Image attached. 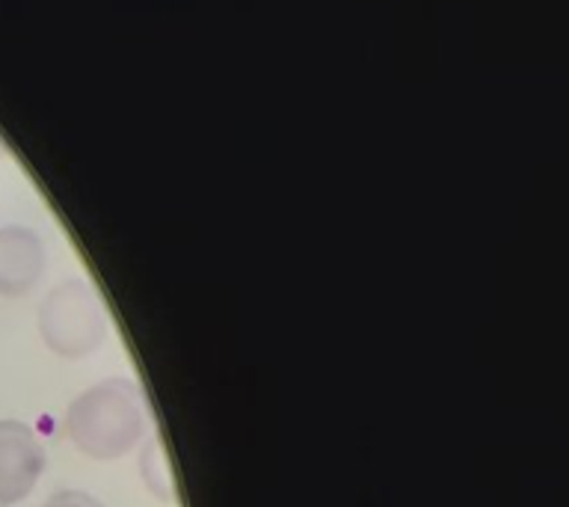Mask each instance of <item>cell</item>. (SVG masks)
Instances as JSON below:
<instances>
[{"instance_id":"obj_1","label":"cell","mask_w":569,"mask_h":507,"mask_svg":"<svg viewBox=\"0 0 569 507\" xmlns=\"http://www.w3.org/2000/svg\"><path fill=\"white\" fill-rule=\"evenodd\" d=\"M62 427L69 443L89 460H119L133 451L146 434V400L140 386L124 377L92 382L71 400Z\"/></svg>"},{"instance_id":"obj_4","label":"cell","mask_w":569,"mask_h":507,"mask_svg":"<svg viewBox=\"0 0 569 507\" xmlns=\"http://www.w3.org/2000/svg\"><path fill=\"white\" fill-rule=\"evenodd\" d=\"M48 267L42 238L27 226H0V297H24Z\"/></svg>"},{"instance_id":"obj_5","label":"cell","mask_w":569,"mask_h":507,"mask_svg":"<svg viewBox=\"0 0 569 507\" xmlns=\"http://www.w3.org/2000/svg\"><path fill=\"white\" fill-rule=\"evenodd\" d=\"M42 507H104V501L87 493V489H60Z\"/></svg>"},{"instance_id":"obj_6","label":"cell","mask_w":569,"mask_h":507,"mask_svg":"<svg viewBox=\"0 0 569 507\" xmlns=\"http://www.w3.org/2000/svg\"><path fill=\"white\" fill-rule=\"evenodd\" d=\"M0 155H3V146H0Z\"/></svg>"},{"instance_id":"obj_7","label":"cell","mask_w":569,"mask_h":507,"mask_svg":"<svg viewBox=\"0 0 569 507\" xmlns=\"http://www.w3.org/2000/svg\"><path fill=\"white\" fill-rule=\"evenodd\" d=\"M0 507H7V505H0Z\"/></svg>"},{"instance_id":"obj_3","label":"cell","mask_w":569,"mask_h":507,"mask_svg":"<svg viewBox=\"0 0 569 507\" xmlns=\"http://www.w3.org/2000/svg\"><path fill=\"white\" fill-rule=\"evenodd\" d=\"M48 466L44 445L30 425L0 418V505H18L36 489Z\"/></svg>"},{"instance_id":"obj_2","label":"cell","mask_w":569,"mask_h":507,"mask_svg":"<svg viewBox=\"0 0 569 507\" xmlns=\"http://www.w3.org/2000/svg\"><path fill=\"white\" fill-rule=\"evenodd\" d=\"M36 324L44 347L62 359H83L96 354L110 336L104 302L87 279H66L53 285L39 302Z\"/></svg>"}]
</instances>
